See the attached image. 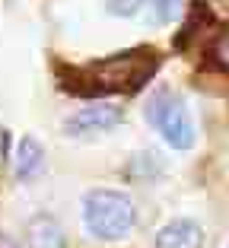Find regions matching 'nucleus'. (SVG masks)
Here are the masks:
<instances>
[{"instance_id":"f03ea898","label":"nucleus","mask_w":229,"mask_h":248,"mask_svg":"<svg viewBox=\"0 0 229 248\" xmlns=\"http://www.w3.org/2000/svg\"><path fill=\"white\" fill-rule=\"evenodd\" d=\"M83 223L96 239H124L134 226V204L131 197L121 194V191H89L86 201H83Z\"/></svg>"},{"instance_id":"0eeeda50","label":"nucleus","mask_w":229,"mask_h":248,"mask_svg":"<svg viewBox=\"0 0 229 248\" xmlns=\"http://www.w3.org/2000/svg\"><path fill=\"white\" fill-rule=\"evenodd\" d=\"M45 169V150L35 137H22L16 143V178L29 182Z\"/></svg>"},{"instance_id":"9d476101","label":"nucleus","mask_w":229,"mask_h":248,"mask_svg":"<svg viewBox=\"0 0 229 248\" xmlns=\"http://www.w3.org/2000/svg\"><path fill=\"white\" fill-rule=\"evenodd\" d=\"M220 3H226V7H223V13H226V16H229V0H220Z\"/></svg>"},{"instance_id":"6e6552de","label":"nucleus","mask_w":229,"mask_h":248,"mask_svg":"<svg viewBox=\"0 0 229 248\" xmlns=\"http://www.w3.org/2000/svg\"><path fill=\"white\" fill-rule=\"evenodd\" d=\"M137 10L147 26H169L182 13V0H140Z\"/></svg>"},{"instance_id":"39448f33","label":"nucleus","mask_w":229,"mask_h":248,"mask_svg":"<svg viewBox=\"0 0 229 248\" xmlns=\"http://www.w3.org/2000/svg\"><path fill=\"white\" fill-rule=\"evenodd\" d=\"M156 248H204V229L194 219H172L159 229Z\"/></svg>"},{"instance_id":"20e7f679","label":"nucleus","mask_w":229,"mask_h":248,"mask_svg":"<svg viewBox=\"0 0 229 248\" xmlns=\"http://www.w3.org/2000/svg\"><path fill=\"white\" fill-rule=\"evenodd\" d=\"M121 108L118 105H105V102H96V105H86V108H80L76 115L67 118L64 131L70 134V137H76V134H102V131H111L115 124H121Z\"/></svg>"},{"instance_id":"f257e3e1","label":"nucleus","mask_w":229,"mask_h":248,"mask_svg":"<svg viewBox=\"0 0 229 248\" xmlns=\"http://www.w3.org/2000/svg\"><path fill=\"white\" fill-rule=\"evenodd\" d=\"M156 51L134 48L124 54H111L96 64L76 70V83L70 89L83 95H108V93H137L143 83L156 73Z\"/></svg>"},{"instance_id":"1a4fd4ad","label":"nucleus","mask_w":229,"mask_h":248,"mask_svg":"<svg viewBox=\"0 0 229 248\" xmlns=\"http://www.w3.org/2000/svg\"><path fill=\"white\" fill-rule=\"evenodd\" d=\"M214 58H216V64H220V67H226V70H229V32L214 42Z\"/></svg>"},{"instance_id":"7ed1b4c3","label":"nucleus","mask_w":229,"mask_h":248,"mask_svg":"<svg viewBox=\"0 0 229 248\" xmlns=\"http://www.w3.org/2000/svg\"><path fill=\"white\" fill-rule=\"evenodd\" d=\"M147 121L163 134V140L172 150H191L198 131H194V118L185 108V102L172 93H156L147 105Z\"/></svg>"},{"instance_id":"423d86ee","label":"nucleus","mask_w":229,"mask_h":248,"mask_svg":"<svg viewBox=\"0 0 229 248\" xmlns=\"http://www.w3.org/2000/svg\"><path fill=\"white\" fill-rule=\"evenodd\" d=\"M26 242H29V248H67L61 223L48 213H38L26 223Z\"/></svg>"}]
</instances>
